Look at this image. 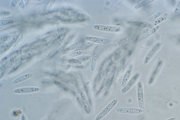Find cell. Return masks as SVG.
<instances>
[{
  "instance_id": "cell-1",
  "label": "cell",
  "mask_w": 180,
  "mask_h": 120,
  "mask_svg": "<svg viewBox=\"0 0 180 120\" xmlns=\"http://www.w3.org/2000/svg\"><path fill=\"white\" fill-rule=\"evenodd\" d=\"M92 27L94 30L105 32L118 33L122 31L121 28L117 26L96 24L92 25Z\"/></svg>"
},
{
  "instance_id": "cell-2",
  "label": "cell",
  "mask_w": 180,
  "mask_h": 120,
  "mask_svg": "<svg viewBox=\"0 0 180 120\" xmlns=\"http://www.w3.org/2000/svg\"><path fill=\"white\" fill-rule=\"evenodd\" d=\"M85 40L88 42L97 43L105 45H112L114 41L109 39L100 38L96 36H86L84 37Z\"/></svg>"
},
{
  "instance_id": "cell-3",
  "label": "cell",
  "mask_w": 180,
  "mask_h": 120,
  "mask_svg": "<svg viewBox=\"0 0 180 120\" xmlns=\"http://www.w3.org/2000/svg\"><path fill=\"white\" fill-rule=\"evenodd\" d=\"M137 91L139 106L140 109L144 110V89L142 83L139 82L138 83Z\"/></svg>"
},
{
  "instance_id": "cell-4",
  "label": "cell",
  "mask_w": 180,
  "mask_h": 120,
  "mask_svg": "<svg viewBox=\"0 0 180 120\" xmlns=\"http://www.w3.org/2000/svg\"><path fill=\"white\" fill-rule=\"evenodd\" d=\"M118 99H116L112 101L109 105H108L101 113H100L98 116H97L95 118V120H101L104 118L109 112L114 108L117 105L118 103Z\"/></svg>"
},
{
  "instance_id": "cell-5",
  "label": "cell",
  "mask_w": 180,
  "mask_h": 120,
  "mask_svg": "<svg viewBox=\"0 0 180 120\" xmlns=\"http://www.w3.org/2000/svg\"><path fill=\"white\" fill-rule=\"evenodd\" d=\"M137 37L135 36H127L116 41L112 44V48H116L120 46L124 45L127 43H132L137 40Z\"/></svg>"
},
{
  "instance_id": "cell-6",
  "label": "cell",
  "mask_w": 180,
  "mask_h": 120,
  "mask_svg": "<svg viewBox=\"0 0 180 120\" xmlns=\"http://www.w3.org/2000/svg\"><path fill=\"white\" fill-rule=\"evenodd\" d=\"M139 74H136L133 77L124 87H123L122 90V92L123 94L127 93L130 91L136 84L139 78Z\"/></svg>"
},
{
  "instance_id": "cell-7",
  "label": "cell",
  "mask_w": 180,
  "mask_h": 120,
  "mask_svg": "<svg viewBox=\"0 0 180 120\" xmlns=\"http://www.w3.org/2000/svg\"><path fill=\"white\" fill-rule=\"evenodd\" d=\"M40 90V88L37 87H25L17 88L14 92L17 94H26L37 92Z\"/></svg>"
},
{
  "instance_id": "cell-8",
  "label": "cell",
  "mask_w": 180,
  "mask_h": 120,
  "mask_svg": "<svg viewBox=\"0 0 180 120\" xmlns=\"http://www.w3.org/2000/svg\"><path fill=\"white\" fill-rule=\"evenodd\" d=\"M143 110L140 109L119 108L116 109L118 113L125 114H138L142 113Z\"/></svg>"
},
{
  "instance_id": "cell-9",
  "label": "cell",
  "mask_w": 180,
  "mask_h": 120,
  "mask_svg": "<svg viewBox=\"0 0 180 120\" xmlns=\"http://www.w3.org/2000/svg\"><path fill=\"white\" fill-rule=\"evenodd\" d=\"M100 50V47L99 45L96 46L94 49L93 54H92L91 65V70L92 72H93L96 69L97 58H98Z\"/></svg>"
},
{
  "instance_id": "cell-10",
  "label": "cell",
  "mask_w": 180,
  "mask_h": 120,
  "mask_svg": "<svg viewBox=\"0 0 180 120\" xmlns=\"http://www.w3.org/2000/svg\"><path fill=\"white\" fill-rule=\"evenodd\" d=\"M133 67V65L132 64H130L126 70L122 78V87H124L128 82L132 74Z\"/></svg>"
},
{
  "instance_id": "cell-11",
  "label": "cell",
  "mask_w": 180,
  "mask_h": 120,
  "mask_svg": "<svg viewBox=\"0 0 180 120\" xmlns=\"http://www.w3.org/2000/svg\"><path fill=\"white\" fill-rule=\"evenodd\" d=\"M161 14V11H159L156 13V14L152 15L148 19L140 25V27L143 28H146L148 26L151 24L160 16Z\"/></svg>"
},
{
  "instance_id": "cell-12",
  "label": "cell",
  "mask_w": 180,
  "mask_h": 120,
  "mask_svg": "<svg viewBox=\"0 0 180 120\" xmlns=\"http://www.w3.org/2000/svg\"><path fill=\"white\" fill-rule=\"evenodd\" d=\"M161 43H158L154 46V47L151 49V51L148 54L147 56L146 57L145 59V63L147 64L150 60L155 55V54L156 53L160 47Z\"/></svg>"
},
{
  "instance_id": "cell-13",
  "label": "cell",
  "mask_w": 180,
  "mask_h": 120,
  "mask_svg": "<svg viewBox=\"0 0 180 120\" xmlns=\"http://www.w3.org/2000/svg\"><path fill=\"white\" fill-rule=\"evenodd\" d=\"M159 28H160V27L159 26H156V27L152 28V29L149 30L147 32L144 34L143 35L140 36L138 39V41H141L145 40V39L148 38L149 36L155 33L159 29Z\"/></svg>"
},
{
  "instance_id": "cell-14",
  "label": "cell",
  "mask_w": 180,
  "mask_h": 120,
  "mask_svg": "<svg viewBox=\"0 0 180 120\" xmlns=\"http://www.w3.org/2000/svg\"><path fill=\"white\" fill-rule=\"evenodd\" d=\"M165 19L164 17H162L161 18H158L155 21L151 23L150 25H148L147 27L145 28L143 31L142 33L144 34L147 32L149 30L152 29V28L156 27V26L160 24L161 23L163 22L164 20Z\"/></svg>"
},
{
  "instance_id": "cell-15",
  "label": "cell",
  "mask_w": 180,
  "mask_h": 120,
  "mask_svg": "<svg viewBox=\"0 0 180 120\" xmlns=\"http://www.w3.org/2000/svg\"><path fill=\"white\" fill-rule=\"evenodd\" d=\"M82 51H76L74 53H71L65 55L60 57V59L61 61H66L71 58H74L75 57L81 55L82 54Z\"/></svg>"
},
{
  "instance_id": "cell-16",
  "label": "cell",
  "mask_w": 180,
  "mask_h": 120,
  "mask_svg": "<svg viewBox=\"0 0 180 120\" xmlns=\"http://www.w3.org/2000/svg\"><path fill=\"white\" fill-rule=\"evenodd\" d=\"M81 96L82 101H83L85 110L86 113L89 114L90 111H91V109H90L88 101H87L86 96L83 92H81Z\"/></svg>"
},
{
  "instance_id": "cell-17",
  "label": "cell",
  "mask_w": 180,
  "mask_h": 120,
  "mask_svg": "<svg viewBox=\"0 0 180 120\" xmlns=\"http://www.w3.org/2000/svg\"><path fill=\"white\" fill-rule=\"evenodd\" d=\"M33 75L34 74H31V73H29V74L22 75V76L18 78L17 79L14 80V81L12 83V84H17L18 83H19L20 82L24 81L25 80L29 79V78L32 77Z\"/></svg>"
},
{
  "instance_id": "cell-18",
  "label": "cell",
  "mask_w": 180,
  "mask_h": 120,
  "mask_svg": "<svg viewBox=\"0 0 180 120\" xmlns=\"http://www.w3.org/2000/svg\"><path fill=\"white\" fill-rule=\"evenodd\" d=\"M57 44H56L55 42H53L51 43L50 45L45 49V50L44 51L43 54L41 55V58L43 59L48 56V55H49V54L51 53V52L52 51L53 49L54 48L55 46L57 45Z\"/></svg>"
},
{
  "instance_id": "cell-19",
  "label": "cell",
  "mask_w": 180,
  "mask_h": 120,
  "mask_svg": "<svg viewBox=\"0 0 180 120\" xmlns=\"http://www.w3.org/2000/svg\"><path fill=\"white\" fill-rule=\"evenodd\" d=\"M95 45V43L92 42H87L82 44V45L79 48H77L75 49L76 51H81L85 50V49H88L90 48H92V47L94 46Z\"/></svg>"
},
{
  "instance_id": "cell-20",
  "label": "cell",
  "mask_w": 180,
  "mask_h": 120,
  "mask_svg": "<svg viewBox=\"0 0 180 120\" xmlns=\"http://www.w3.org/2000/svg\"><path fill=\"white\" fill-rule=\"evenodd\" d=\"M23 38V35L22 34H20L19 35V37H18V39L16 41V43H15L14 45L13 46L12 48L11 49L9 53V54H12L15 51L16 49L19 47V45H20V43H21V41H22V39Z\"/></svg>"
},
{
  "instance_id": "cell-21",
  "label": "cell",
  "mask_w": 180,
  "mask_h": 120,
  "mask_svg": "<svg viewBox=\"0 0 180 120\" xmlns=\"http://www.w3.org/2000/svg\"><path fill=\"white\" fill-rule=\"evenodd\" d=\"M56 26H57V29L58 31L59 35H60L61 40H65V35L63 28L61 25L60 22H57L56 23Z\"/></svg>"
},
{
  "instance_id": "cell-22",
  "label": "cell",
  "mask_w": 180,
  "mask_h": 120,
  "mask_svg": "<svg viewBox=\"0 0 180 120\" xmlns=\"http://www.w3.org/2000/svg\"><path fill=\"white\" fill-rule=\"evenodd\" d=\"M17 55H15L11 57V58H10L9 59L7 60V61L5 62V63L1 66V71L2 70H4L6 67L8 66L12 62L17 58Z\"/></svg>"
},
{
  "instance_id": "cell-23",
  "label": "cell",
  "mask_w": 180,
  "mask_h": 120,
  "mask_svg": "<svg viewBox=\"0 0 180 120\" xmlns=\"http://www.w3.org/2000/svg\"><path fill=\"white\" fill-rule=\"evenodd\" d=\"M153 1H152V0H145V1H143L142 2H140V3L136 5L134 7V8L136 9L141 8L147 6Z\"/></svg>"
},
{
  "instance_id": "cell-24",
  "label": "cell",
  "mask_w": 180,
  "mask_h": 120,
  "mask_svg": "<svg viewBox=\"0 0 180 120\" xmlns=\"http://www.w3.org/2000/svg\"><path fill=\"white\" fill-rule=\"evenodd\" d=\"M20 23L19 21H16L15 23H13V24H9L8 25L1 26L0 27V31L4 30L9 29L10 28L16 27L18 25H20Z\"/></svg>"
},
{
  "instance_id": "cell-25",
  "label": "cell",
  "mask_w": 180,
  "mask_h": 120,
  "mask_svg": "<svg viewBox=\"0 0 180 120\" xmlns=\"http://www.w3.org/2000/svg\"><path fill=\"white\" fill-rule=\"evenodd\" d=\"M83 43L82 42H78L74 44H72L70 46H69L66 49V51H69L75 49H77L81 46L82 44H83Z\"/></svg>"
},
{
  "instance_id": "cell-26",
  "label": "cell",
  "mask_w": 180,
  "mask_h": 120,
  "mask_svg": "<svg viewBox=\"0 0 180 120\" xmlns=\"http://www.w3.org/2000/svg\"><path fill=\"white\" fill-rule=\"evenodd\" d=\"M16 21L14 19H5L0 21V26H3L13 24L16 22Z\"/></svg>"
},
{
  "instance_id": "cell-27",
  "label": "cell",
  "mask_w": 180,
  "mask_h": 120,
  "mask_svg": "<svg viewBox=\"0 0 180 120\" xmlns=\"http://www.w3.org/2000/svg\"><path fill=\"white\" fill-rule=\"evenodd\" d=\"M62 44V41H60V42H59L57 44V45L55 46L54 48L53 49L52 51H51V53L49 54V56L50 57L53 56L56 53V52L58 51V49H59V48H60L61 44Z\"/></svg>"
},
{
  "instance_id": "cell-28",
  "label": "cell",
  "mask_w": 180,
  "mask_h": 120,
  "mask_svg": "<svg viewBox=\"0 0 180 120\" xmlns=\"http://www.w3.org/2000/svg\"><path fill=\"white\" fill-rule=\"evenodd\" d=\"M54 83L56 85H58L59 87L62 88L63 90L66 91H68V88L65 85L62 84V83L57 81H55Z\"/></svg>"
},
{
  "instance_id": "cell-29",
  "label": "cell",
  "mask_w": 180,
  "mask_h": 120,
  "mask_svg": "<svg viewBox=\"0 0 180 120\" xmlns=\"http://www.w3.org/2000/svg\"><path fill=\"white\" fill-rule=\"evenodd\" d=\"M50 1H44V3L43 4V11H46V10L48 9V7L49 3Z\"/></svg>"
},
{
  "instance_id": "cell-30",
  "label": "cell",
  "mask_w": 180,
  "mask_h": 120,
  "mask_svg": "<svg viewBox=\"0 0 180 120\" xmlns=\"http://www.w3.org/2000/svg\"><path fill=\"white\" fill-rule=\"evenodd\" d=\"M180 11V1L179 2V3L176 8L174 10V13L175 14H177Z\"/></svg>"
},
{
  "instance_id": "cell-31",
  "label": "cell",
  "mask_w": 180,
  "mask_h": 120,
  "mask_svg": "<svg viewBox=\"0 0 180 120\" xmlns=\"http://www.w3.org/2000/svg\"><path fill=\"white\" fill-rule=\"evenodd\" d=\"M8 37H7V36H6V37H4L2 38H1V41H0V43H1L0 44H1V45H2V44L6 42V41L7 40H8Z\"/></svg>"
},
{
  "instance_id": "cell-32",
  "label": "cell",
  "mask_w": 180,
  "mask_h": 120,
  "mask_svg": "<svg viewBox=\"0 0 180 120\" xmlns=\"http://www.w3.org/2000/svg\"><path fill=\"white\" fill-rule=\"evenodd\" d=\"M28 1H22V2H21V3H20V7H21V8H24L26 4H27V2Z\"/></svg>"
},
{
  "instance_id": "cell-33",
  "label": "cell",
  "mask_w": 180,
  "mask_h": 120,
  "mask_svg": "<svg viewBox=\"0 0 180 120\" xmlns=\"http://www.w3.org/2000/svg\"><path fill=\"white\" fill-rule=\"evenodd\" d=\"M55 1H50L49 3L48 7V9H50V8L52 6L54 3V2Z\"/></svg>"
},
{
  "instance_id": "cell-34",
  "label": "cell",
  "mask_w": 180,
  "mask_h": 120,
  "mask_svg": "<svg viewBox=\"0 0 180 120\" xmlns=\"http://www.w3.org/2000/svg\"><path fill=\"white\" fill-rule=\"evenodd\" d=\"M66 42H65H65H64V43L63 44L61 48H60V49H59V50L60 51H62L64 48H65V46H66Z\"/></svg>"
},
{
  "instance_id": "cell-35",
  "label": "cell",
  "mask_w": 180,
  "mask_h": 120,
  "mask_svg": "<svg viewBox=\"0 0 180 120\" xmlns=\"http://www.w3.org/2000/svg\"><path fill=\"white\" fill-rule=\"evenodd\" d=\"M122 1H123L122 0H117V1H116V4H119L120 3V2H121Z\"/></svg>"
},
{
  "instance_id": "cell-36",
  "label": "cell",
  "mask_w": 180,
  "mask_h": 120,
  "mask_svg": "<svg viewBox=\"0 0 180 120\" xmlns=\"http://www.w3.org/2000/svg\"><path fill=\"white\" fill-rule=\"evenodd\" d=\"M176 119V117H173V118H170L167 120H175Z\"/></svg>"
},
{
  "instance_id": "cell-37",
  "label": "cell",
  "mask_w": 180,
  "mask_h": 120,
  "mask_svg": "<svg viewBox=\"0 0 180 120\" xmlns=\"http://www.w3.org/2000/svg\"><path fill=\"white\" fill-rule=\"evenodd\" d=\"M22 120H27L26 119V117L24 116H22Z\"/></svg>"
},
{
  "instance_id": "cell-38",
  "label": "cell",
  "mask_w": 180,
  "mask_h": 120,
  "mask_svg": "<svg viewBox=\"0 0 180 120\" xmlns=\"http://www.w3.org/2000/svg\"><path fill=\"white\" fill-rule=\"evenodd\" d=\"M143 1V0H139L137 1V2L138 4L140 3V2H142Z\"/></svg>"
}]
</instances>
